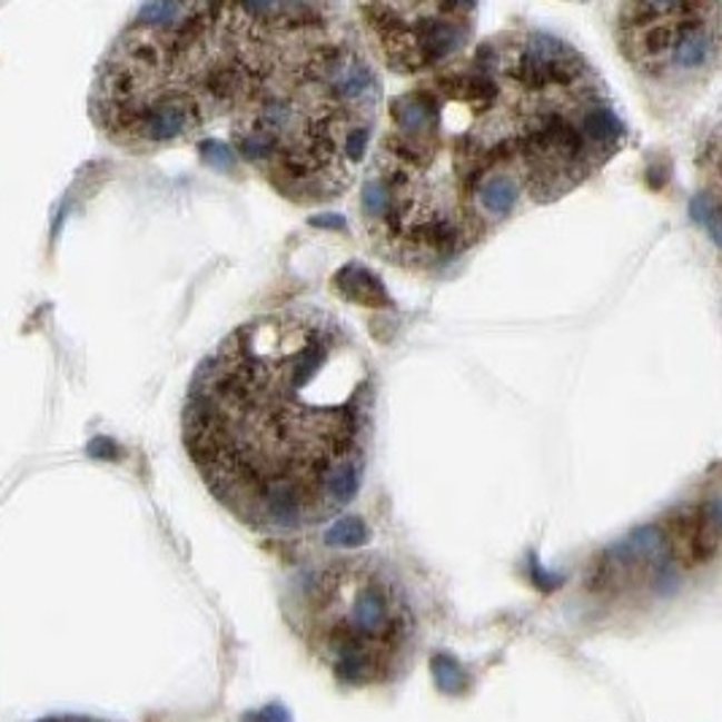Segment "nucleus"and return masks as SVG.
<instances>
[{
  "label": "nucleus",
  "instance_id": "f257e3e1",
  "mask_svg": "<svg viewBox=\"0 0 722 722\" xmlns=\"http://www.w3.org/2000/svg\"><path fill=\"white\" fill-rule=\"evenodd\" d=\"M376 366L333 311L249 317L192 374L181 442L209 493L253 531L330 523L366 482Z\"/></svg>",
  "mask_w": 722,
  "mask_h": 722
},
{
  "label": "nucleus",
  "instance_id": "f03ea898",
  "mask_svg": "<svg viewBox=\"0 0 722 722\" xmlns=\"http://www.w3.org/2000/svg\"><path fill=\"white\" fill-rule=\"evenodd\" d=\"M382 81L342 6L244 3L234 149L279 196L325 204L374 147Z\"/></svg>",
  "mask_w": 722,
  "mask_h": 722
},
{
  "label": "nucleus",
  "instance_id": "7ed1b4c3",
  "mask_svg": "<svg viewBox=\"0 0 722 722\" xmlns=\"http://www.w3.org/2000/svg\"><path fill=\"white\" fill-rule=\"evenodd\" d=\"M425 81L468 166L525 204L568 196L627 138L599 71L544 30L493 36Z\"/></svg>",
  "mask_w": 722,
  "mask_h": 722
},
{
  "label": "nucleus",
  "instance_id": "20e7f679",
  "mask_svg": "<svg viewBox=\"0 0 722 722\" xmlns=\"http://www.w3.org/2000/svg\"><path fill=\"white\" fill-rule=\"evenodd\" d=\"M244 3H152L98 62L90 115L136 152L196 141L230 117L241 77Z\"/></svg>",
  "mask_w": 722,
  "mask_h": 722
},
{
  "label": "nucleus",
  "instance_id": "39448f33",
  "mask_svg": "<svg viewBox=\"0 0 722 722\" xmlns=\"http://www.w3.org/2000/svg\"><path fill=\"white\" fill-rule=\"evenodd\" d=\"M287 620L333 676L349 684L395 680L409 663L417 631L404 582L372 555L300 571Z\"/></svg>",
  "mask_w": 722,
  "mask_h": 722
},
{
  "label": "nucleus",
  "instance_id": "423d86ee",
  "mask_svg": "<svg viewBox=\"0 0 722 722\" xmlns=\"http://www.w3.org/2000/svg\"><path fill=\"white\" fill-rule=\"evenodd\" d=\"M720 3H623L620 52L657 106L682 109L706 87L720 62Z\"/></svg>",
  "mask_w": 722,
  "mask_h": 722
},
{
  "label": "nucleus",
  "instance_id": "0eeeda50",
  "mask_svg": "<svg viewBox=\"0 0 722 722\" xmlns=\"http://www.w3.org/2000/svg\"><path fill=\"white\" fill-rule=\"evenodd\" d=\"M374 58L398 77L436 73L466 55L476 33L474 3L355 6Z\"/></svg>",
  "mask_w": 722,
  "mask_h": 722
},
{
  "label": "nucleus",
  "instance_id": "6e6552de",
  "mask_svg": "<svg viewBox=\"0 0 722 722\" xmlns=\"http://www.w3.org/2000/svg\"><path fill=\"white\" fill-rule=\"evenodd\" d=\"M336 290L347 300H357L363 306H390V295L382 287L379 276H374L360 263H349L336 274Z\"/></svg>",
  "mask_w": 722,
  "mask_h": 722
},
{
  "label": "nucleus",
  "instance_id": "1a4fd4ad",
  "mask_svg": "<svg viewBox=\"0 0 722 722\" xmlns=\"http://www.w3.org/2000/svg\"><path fill=\"white\" fill-rule=\"evenodd\" d=\"M325 542L330 547H360V544L368 542V527L363 525V520L349 517L333 523V527L325 533Z\"/></svg>",
  "mask_w": 722,
  "mask_h": 722
},
{
  "label": "nucleus",
  "instance_id": "9d476101",
  "mask_svg": "<svg viewBox=\"0 0 722 722\" xmlns=\"http://www.w3.org/2000/svg\"><path fill=\"white\" fill-rule=\"evenodd\" d=\"M433 674H436V682L438 688L444 690V693L455 695L463 690V669L457 665V661H452L449 655H438L433 657Z\"/></svg>",
  "mask_w": 722,
  "mask_h": 722
},
{
  "label": "nucleus",
  "instance_id": "9b49d317",
  "mask_svg": "<svg viewBox=\"0 0 722 722\" xmlns=\"http://www.w3.org/2000/svg\"><path fill=\"white\" fill-rule=\"evenodd\" d=\"M36 722H106V720H96V718H77V714H58V718H43Z\"/></svg>",
  "mask_w": 722,
  "mask_h": 722
}]
</instances>
